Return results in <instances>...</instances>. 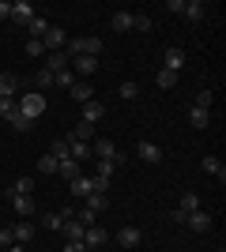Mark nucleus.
Here are the masks:
<instances>
[{"mask_svg": "<svg viewBox=\"0 0 226 252\" xmlns=\"http://www.w3.org/2000/svg\"><path fill=\"white\" fill-rule=\"evenodd\" d=\"M177 211H181V215H189V211H200V196H196V192H185V196H181V207H177Z\"/></svg>", "mask_w": 226, "mask_h": 252, "instance_id": "c756f323", "label": "nucleus"}, {"mask_svg": "<svg viewBox=\"0 0 226 252\" xmlns=\"http://www.w3.org/2000/svg\"><path fill=\"white\" fill-rule=\"evenodd\" d=\"M38 173H57V158L53 155H42V158H38Z\"/></svg>", "mask_w": 226, "mask_h": 252, "instance_id": "f704fd0d", "label": "nucleus"}, {"mask_svg": "<svg viewBox=\"0 0 226 252\" xmlns=\"http://www.w3.org/2000/svg\"><path fill=\"white\" fill-rule=\"evenodd\" d=\"M204 0H185V8H181V19H189V23H200L204 19Z\"/></svg>", "mask_w": 226, "mask_h": 252, "instance_id": "4468645a", "label": "nucleus"}, {"mask_svg": "<svg viewBox=\"0 0 226 252\" xmlns=\"http://www.w3.org/2000/svg\"><path fill=\"white\" fill-rule=\"evenodd\" d=\"M207 121H211V113H207V109H200V105H193V109H189V125H193L196 132H200V128H207Z\"/></svg>", "mask_w": 226, "mask_h": 252, "instance_id": "4be33fe9", "label": "nucleus"}, {"mask_svg": "<svg viewBox=\"0 0 226 252\" xmlns=\"http://www.w3.org/2000/svg\"><path fill=\"white\" fill-rule=\"evenodd\" d=\"M219 252H223V249H219Z\"/></svg>", "mask_w": 226, "mask_h": 252, "instance_id": "a18cd8bd", "label": "nucleus"}, {"mask_svg": "<svg viewBox=\"0 0 226 252\" xmlns=\"http://www.w3.org/2000/svg\"><path fill=\"white\" fill-rule=\"evenodd\" d=\"M11 237H15V245H23V249H27V245H31V237H34V226H31V222H15V226H11Z\"/></svg>", "mask_w": 226, "mask_h": 252, "instance_id": "2eb2a0df", "label": "nucleus"}, {"mask_svg": "<svg viewBox=\"0 0 226 252\" xmlns=\"http://www.w3.org/2000/svg\"><path fill=\"white\" fill-rule=\"evenodd\" d=\"M75 222H83V226H98V215L91 207H79V211H75Z\"/></svg>", "mask_w": 226, "mask_h": 252, "instance_id": "72a5a7b5", "label": "nucleus"}, {"mask_svg": "<svg viewBox=\"0 0 226 252\" xmlns=\"http://www.w3.org/2000/svg\"><path fill=\"white\" fill-rule=\"evenodd\" d=\"M204 173H211V177L226 181V166H223V162H219L215 155H207V158H204Z\"/></svg>", "mask_w": 226, "mask_h": 252, "instance_id": "b1692460", "label": "nucleus"}, {"mask_svg": "<svg viewBox=\"0 0 226 252\" xmlns=\"http://www.w3.org/2000/svg\"><path fill=\"white\" fill-rule=\"evenodd\" d=\"M57 173H61L65 181L79 177V162H75V158H65V162H57Z\"/></svg>", "mask_w": 226, "mask_h": 252, "instance_id": "a878e982", "label": "nucleus"}, {"mask_svg": "<svg viewBox=\"0 0 226 252\" xmlns=\"http://www.w3.org/2000/svg\"><path fill=\"white\" fill-rule=\"evenodd\" d=\"M91 158H102V162H113V166L129 162V158L117 151V143H113V139H95V143H91Z\"/></svg>", "mask_w": 226, "mask_h": 252, "instance_id": "7ed1b4c3", "label": "nucleus"}, {"mask_svg": "<svg viewBox=\"0 0 226 252\" xmlns=\"http://www.w3.org/2000/svg\"><path fill=\"white\" fill-rule=\"evenodd\" d=\"M49 87H53V72H34V91H38V94H45V91H49Z\"/></svg>", "mask_w": 226, "mask_h": 252, "instance_id": "c85d7f7f", "label": "nucleus"}, {"mask_svg": "<svg viewBox=\"0 0 226 252\" xmlns=\"http://www.w3.org/2000/svg\"><path fill=\"white\" fill-rule=\"evenodd\" d=\"M34 15H38V11H34V4H27V0H11V23L27 27V23H31Z\"/></svg>", "mask_w": 226, "mask_h": 252, "instance_id": "423d86ee", "label": "nucleus"}, {"mask_svg": "<svg viewBox=\"0 0 226 252\" xmlns=\"http://www.w3.org/2000/svg\"><path fill=\"white\" fill-rule=\"evenodd\" d=\"M87 207L95 211V215H102V211L109 207V196L106 192H91V196H87Z\"/></svg>", "mask_w": 226, "mask_h": 252, "instance_id": "bb28decb", "label": "nucleus"}, {"mask_svg": "<svg viewBox=\"0 0 226 252\" xmlns=\"http://www.w3.org/2000/svg\"><path fill=\"white\" fill-rule=\"evenodd\" d=\"M8 192H19V196H31V192H34V177H19V181H15V185H11Z\"/></svg>", "mask_w": 226, "mask_h": 252, "instance_id": "2f4dec72", "label": "nucleus"}, {"mask_svg": "<svg viewBox=\"0 0 226 252\" xmlns=\"http://www.w3.org/2000/svg\"><path fill=\"white\" fill-rule=\"evenodd\" d=\"M109 27H113V31H117V34L132 31V11H117V15L109 19Z\"/></svg>", "mask_w": 226, "mask_h": 252, "instance_id": "393cba45", "label": "nucleus"}, {"mask_svg": "<svg viewBox=\"0 0 226 252\" xmlns=\"http://www.w3.org/2000/svg\"><path fill=\"white\" fill-rule=\"evenodd\" d=\"M65 252H87V245H83V241H68Z\"/></svg>", "mask_w": 226, "mask_h": 252, "instance_id": "c03bdc74", "label": "nucleus"}, {"mask_svg": "<svg viewBox=\"0 0 226 252\" xmlns=\"http://www.w3.org/2000/svg\"><path fill=\"white\" fill-rule=\"evenodd\" d=\"M75 83V72H72V64H68L65 72H53V87H65V91H72Z\"/></svg>", "mask_w": 226, "mask_h": 252, "instance_id": "cd10ccee", "label": "nucleus"}, {"mask_svg": "<svg viewBox=\"0 0 226 252\" xmlns=\"http://www.w3.org/2000/svg\"><path fill=\"white\" fill-rule=\"evenodd\" d=\"M27 57H45V45H42V38H31V42H27Z\"/></svg>", "mask_w": 226, "mask_h": 252, "instance_id": "c9c22d12", "label": "nucleus"}, {"mask_svg": "<svg viewBox=\"0 0 226 252\" xmlns=\"http://www.w3.org/2000/svg\"><path fill=\"white\" fill-rule=\"evenodd\" d=\"M15 109H19V113H23V117H27V121H31V125H34V121H38V117L45 113V94H38V91H31V94H23L19 102H15Z\"/></svg>", "mask_w": 226, "mask_h": 252, "instance_id": "f257e3e1", "label": "nucleus"}, {"mask_svg": "<svg viewBox=\"0 0 226 252\" xmlns=\"http://www.w3.org/2000/svg\"><path fill=\"white\" fill-rule=\"evenodd\" d=\"M91 192H95V185H91V177H83V173L68 181V196H83V200H87Z\"/></svg>", "mask_w": 226, "mask_h": 252, "instance_id": "f8f14e48", "label": "nucleus"}, {"mask_svg": "<svg viewBox=\"0 0 226 252\" xmlns=\"http://www.w3.org/2000/svg\"><path fill=\"white\" fill-rule=\"evenodd\" d=\"M8 245H15V237H11V226H4L0 230V249H8Z\"/></svg>", "mask_w": 226, "mask_h": 252, "instance_id": "79ce46f5", "label": "nucleus"}, {"mask_svg": "<svg viewBox=\"0 0 226 252\" xmlns=\"http://www.w3.org/2000/svg\"><path fill=\"white\" fill-rule=\"evenodd\" d=\"M11 113H15V98H0V117L8 121Z\"/></svg>", "mask_w": 226, "mask_h": 252, "instance_id": "58836bf2", "label": "nucleus"}, {"mask_svg": "<svg viewBox=\"0 0 226 252\" xmlns=\"http://www.w3.org/2000/svg\"><path fill=\"white\" fill-rule=\"evenodd\" d=\"M117 94L125 98V102H129V98H136V94H140V87H136V83H121V87H117Z\"/></svg>", "mask_w": 226, "mask_h": 252, "instance_id": "e433bc0d", "label": "nucleus"}, {"mask_svg": "<svg viewBox=\"0 0 226 252\" xmlns=\"http://www.w3.org/2000/svg\"><path fill=\"white\" fill-rule=\"evenodd\" d=\"M65 53H68V61L72 57H102V42L98 38H72L65 45Z\"/></svg>", "mask_w": 226, "mask_h": 252, "instance_id": "f03ea898", "label": "nucleus"}, {"mask_svg": "<svg viewBox=\"0 0 226 252\" xmlns=\"http://www.w3.org/2000/svg\"><path fill=\"white\" fill-rule=\"evenodd\" d=\"M15 91H19V79L11 72H0V98H15Z\"/></svg>", "mask_w": 226, "mask_h": 252, "instance_id": "a211bd4d", "label": "nucleus"}, {"mask_svg": "<svg viewBox=\"0 0 226 252\" xmlns=\"http://www.w3.org/2000/svg\"><path fill=\"white\" fill-rule=\"evenodd\" d=\"M155 83H159V91H170L173 83H177V75L166 72V68H159V75H155Z\"/></svg>", "mask_w": 226, "mask_h": 252, "instance_id": "7c9ffc66", "label": "nucleus"}, {"mask_svg": "<svg viewBox=\"0 0 226 252\" xmlns=\"http://www.w3.org/2000/svg\"><path fill=\"white\" fill-rule=\"evenodd\" d=\"M211 102H215V98H211V91H200L193 105H200V109H211Z\"/></svg>", "mask_w": 226, "mask_h": 252, "instance_id": "a19ab883", "label": "nucleus"}, {"mask_svg": "<svg viewBox=\"0 0 226 252\" xmlns=\"http://www.w3.org/2000/svg\"><path fill=\"white\" fill-rule=\"evenodd\" d=\"M42 226H45V230H61V226H65L61 211H49V215H42Z\"/></svg>", "mask_w": 226, "mask_h": 252, "instance_id": "473e14b6", "label": "nucleus"}, {"mask_svg": "<svg viewBox=\"0 0 226 252\" xmlns=\"http://www.w3.org/2000/svg\"><path fill=\"white\" fill-rule=\"evenodd\" d=\"M185 64H189V57H185V49H181V45H170V49H166V64H162V68L177 75V72H181V68H185Z\"/></svg>", "mask_w": 226, "mask_h": 252, "instance_id": "0eeeda50", "label": "nucleus"}, {"mask_svg": "<svg viewBox=\"0 0 226 252\" xmlns=\"http://www.w3.org/2000/svg\"><path fill=\"white\" fill-rule=\"evenodd\" d=\"M49 27H53V23L45 19V15H34V19L27 23V31H31V38H45V31H49Z\"/></svg>", "mask_w": 226, "mask_h": 252, "instance_id": "aec40b11", "label": "nucleus"}, {"mask_svg": "<svg viewBox=\"0 0 226 252\" xmlns=\"http://www.w3.org/2000/svg\"><path fill=\"white\" fill-rule=\"evenodd\" d=\"M68 64H72V61H68V53H65V49H57V53H45V72H65Z\"/></svg>", "mask_w": 226, "mask_h": 252, "instance_id": "ddd939ff", "label": "nucleus"}, {"mask_svg": "<svg viewBox=\"0 0 226 252\" xmlns=\"http://www.w3.org/2000/svg\"><path fill=\"white\" fill-rule=\"evenodd\" d=\"M102 117H106V105L102 102H83V121L87 125H98Z\"/></svg>", "mask_w": 226, "mask_h": 252, "instance_id": "f3484780", "label": "nucleus"}, {"mask_svg": "<svg viewBox=\"0 0 226 252\" xmlns=\"http://www.w3.org/2000/svg\"><path fill=\"white\" fill-rule=\"evenodd\" d=\"M113 173H117V166H113V162H102V158H98V177H109V181H113Z\"/></svg>", "mask_w": 226, "mask_h": 252, "instance_id": "4c0bfd02", "label": "nucleus"}, {"mask_svg": "<svg viewBox=\"0 0 226 252\" xmlns=\"http://www.w3.org/2000/svg\"><path fill=\"white\" fill-rule=\"evenodd\" d=\"M91 136H95V125H87V121H79V125L68 132V139H75V143H91Z\"/></svg>", "mask_w": 226, "mask_h": 252, "instance_id": "6ab92c4d", "label": "nucleus"}, {"mask_svg": "<svg viewBox=\"0 0 226 252\" xmlns=\"http://www.w3.org/2000/svg\"><path fill=\"white\" fill-rule=\"evenodd\" d=\"M42 45H45V53H57V49H65V45H68V34L61 31V27H49L45 38H42Z\"/></svg>", "mask_w": 226, "mask_h": 252, "instance_id": "6e6552de", "label": "nucleus"}, {"mask_svg": "<svg viewBox=\"0 0 226 252\" xmlns=\"http://www.w3.org/2000/svg\"><path fill=\"white\" fill-rule=\"evenodd\" d=\"M140 241H143V230H140V226H125V230L117 233V245H121V249H140Z\"/></svg>", "mask_w": 226, "mask_h": 252, "instance_id": "9d476101", "label": "nucleus"}, {"mask_svg": "<svg viewBox=\"0 0 226 252\" xmlns=\"http://www.w3.org/2000/svg\"><path fill=\"white\" fill-rule=\"evenodd\" d=\"M132 31H151V15H132Z\"/></svg>", "mask_w": 226, "mask_h": 252, "instance_id": "ea45409f", "label": "nucleus"}, {"mask_svg": "<svg viewBox=\"0 0 226 252\" xmlns=\"http://www.w3.org/2000/svg\"><path fill=\"white\" fill-rule=\"evenodd\" d=\"M98 252H102V249H98Z\"/></svg>", "mask_w": 226, "mask_h": 252, "instance_id": "de8ad7c7", "label": "nucleus"}, {"mask_svg": "<svg viewBox=\"0 0 226 252\" xmlns=\"http://www.w3.org/2000/svg\"><path fill=\"white\" fill-rule=\"evenodd\" d=\"M27 252H31V249H27Z\"/></svg>", "mask_w": 226, "mask_h": 252, "instance_id": "49530a36", "label": "nucleus"}, {"mask_svg": "<svg viewBox=\"0 0 226 252\" xmlns=\"http://www.w3.org/2000/svg\"><path fill=\"white\" fill-rule=\"evenodd\" d=\"M136 155H140L143 162H155V166L162 162V147H159V143H151V139H140V147H136Z\"/></svg>", "mask_w": 226, "mask_h": 252, "instance_id": "9b49d317", "label": "nucleus"}, {"mask_svg": "<svg viewBox=\"0 0 226 252\" xmlns=\"http://www.w3.org/2000/svg\"><path fill=\"white\" fill-rule=\"evenodd\" d=\"M72 68H75L79 75H91V72L98 68V57H72Z\"/></svg>", "mask_w": 226, "mask_h": 252, "instance_id": "412c9836", "label": "nucleus"}, {"mask_svg": "<svg viewBox=\"0 0 226 252\" xmlns=\"http://www.w3.org/2000/svg\"><path fill=\"white\" fill-rule=\"evenodd\" d=\"M91 94H95V91H91V83H87V79H75L72 91H68V98H72V102H91Z\"/></svg>", "mask_w": 226, "mask_h": 252, "instance_id": "dca6fc26", "label": "nucleus"}, {"mask_svg": "<svg viewBox=\"0 0 226 252\" xmlns=\"http://www.w3.org/2000/svg\"><path fill=\"white\" fill-rule=\"evenodd\" d=\"M8 200H11V207H15V215H19V219H31V215H34V196H19V192H8Z\"/></svg>", "mask_w": 226, "mask_h": 252, "instance_id": "1a4fd4ad", "label": "nucleus"}, {"mask_svg": "<svg viewBox=\"0 0 226 252\" xmlns=\"http://www.w3.org/2000/svg\"><path fill=\"white\" fill-rule=\"evenodd\" d=\"M68 143V155L75 158V162H87L91 158V143H75V139H65Z\"/></svg>", "mask_w": 226, "mask_h": 252, "instance_id": "5701e85b", "label": "nucleus"}, {"mask_svg": "<svg viewBox=\"0 0 226 252\" xmlns=\"http://www.w3.org/2000/svg\"><path fill=\"white\" fill-rule=\"evenodd\" d=\"M106 241H109V233L102 230V226H87V230H83V245H87V252H98Z\"/></svg>", "mask_w": 226, "mask_h": 252, "instance_id": "39448f33", "label": "nucleus"}, {"mask_svg": "<svg viewBox=\"0 0 226 252\" xmlns=\"http://www.w3.org/2000/svg\"><path fill=\"white\" fill-rule=\"evenodd\" d=\"M185 226H189L193 233H207V230H211V215H207L204 207H200V211H189V215H185Z\"/></svg>", "mask_w": 226, "mask_h": 252, "instance_id": "20e7f679", "label": "nucleus"}, {"mask_svg": "<svg viewBox=\"0 0 226 252\" xmlns=\"http://www.w3.org/2000/svg\"><path fill=\"white\" fill-rule=\"evenodd\" d=\"M0 23H11V0H0Z\"/></svg>", "mask_w": 226, "mask_h": 252, "instance_id": "37998d69", "label": "nucleus"}]
</instances>
